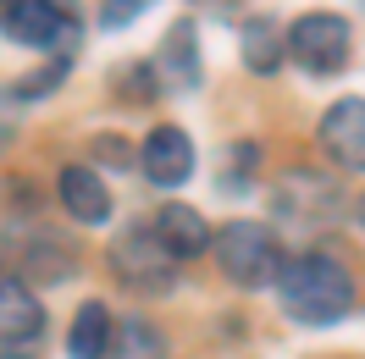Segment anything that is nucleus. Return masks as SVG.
Masks as SVG:
<instances>
[{"label":"nucleus","instance_id":"nucleus-1","mask_svg":"<svg viewBox=\"0 0 365 359\" xmlns=\"http://www.w3.org/2000/svg\"><path fill=\"white\" fill-rule=\"evenodd\" d=\"M277 304L299 326H338L354 310V271L327 249H304L277 276Z\"/></svg>","mask_w":365,"mask_h":359},{"label":"nucleus","instance_id":"nucleus-2","mask_svg":"<svg viewBox=\"0 0 365 359\" xmlns=\"http://www.w3.org/2000/svg\"><path fill=\"white\" fill-rule=\"evenodd\" d=\"M0 33L45 61H72L83 45V23L67 0H0Z\"/></svg>","mask_w":365,"mask_h":359},{"label":"nucleus","instance_id":"nucleus-3","mask_svg":"<svg viewBox=\"0 0 365 359\" xmlns=\"http://www.w3.org/2000/svg\"><path fill=\"white\" fill-rule=\"evenodd\" d=\"M210 254H216V266H222V276H227L232 288H250V293L255 288H277V276L288 266V254H282V244H277V232L266 222L216 227Z\"/></svg>","mask_w":365,"mask_h":359},{"label":"nucleus","instance_id":"nucleus-4","mask_svg":"<svg viewBox=\"0 0 365 359\" xmlns=\"http://www.w3.org/2000/svg\"><path fill=\"white\" fill-rule=\"evenodd\" d=\"M288 61L310 78H338L354 61V28L338 11H304L288 23Z\"/></svg>","mask_w":365,"mask_h":359},{"label":"nucleus","instance_id":"nucleus-5","mask_svg":"<svg viewBox=\"0 0 365 359\" xmlns=\"http://www.w3.org/2000/svg\"><path fill=\"white\" fill-rule=\"evenodd\" d=\"M106 260H111V271L128 282V288L138 293H166L172 282H178V254L155 238V227L150 222H133V227H122L111 238V249H106Z\"/></svg>","mask_w":365,"mask_h":359},{"label":"nucleus","instance_id":"nucleus-6","mask_svg":"<svg viewBox=\"0 0 365 359\" xmlns=\"http://www.w3.org/2000/svg\"><path fill=\"white\" fill-rule=\"evenodd\" d=\"M272 204H277V216H288V222H299V227H327L338 216L343 194L327 172L294 166V172H282V182H272Z\"/></svg>","mask_w":365,"mask_h":359},{"label":"nucleus","instance_id":"nucleus-7","mask_svg":"<svg viewBox=\"0 0 365 359\" xmlns=\"http://www.w3.org/2000/svg\"><path fill=\"white\" fill-rule=\"evenodd\" d=\"M138 172L155 182V188H182L194 177V138L182 133L178 122H160L144 133L138 144Z\"/></svg>","mask_w":365,"mask_h":359},{"label":"nucleus","instance_id":"nucleus-8","mask_svg":"<svg viewBox=\"0 0 365 359\" xmlns=\"http://www.w3.org/2000/svg\"><path fill=\"white\" fill-rule=\"evenodd\" d=\"M56 199L72 222L83 227H106L111 222V182L100 177V166H83V160H67L56 172Z\"/></svg>","mask_w":365,"mask_h":359},{"label":"nucleus","instance_id":"nucleus-9","mask_svg":"<svg viewBox=\"0 0 365 359\" xmlns=\"http://www.w3.org/2000/svg\"><path fill=\"white\" fill-rule=\"evenodd\" d=\"M321 150L338 160L343 172H365V100H332L327 111H321Z\"/></svg>","mask_w":365,"mask_h":359},{"label":"nucleus","instance_id":"nucleus-10","mask_svg":"<svg viewBox=\"0 0 365 359\" xmlns=\"http://www.w3.org/2000/svg\"><path fill=\"white\" fill-rule=\"evenodd\" d=\"M155 72H160V83L166 89H194L200 83V28H194V17H178V23L160 33V45H155Z\"/></svg>","mask_w":365,"mask_h":359},{"label":"nucleus","instance_id":"nucleus-11","mask_svg":"<svg viewBox=\"0 0 365 359\" xmlns=\"http://www.w3.org/2000/svg\"><path fill=\"white\" fill-rule=\"evenodd\" d=\"M39 332H45V304H39V293L28 288L23 276L0 271V343H6V348H23V343H34Z\"/></svg>","mask_w":365,"mask_h":359},{"label":"nucleus","instance_id":"nucleus-12","mask_svg":"<svg viewBox=\"0 0 365 359\" xmlns=\"http://www.w3.org/2000/svg\"><path fill=\"white\" fill-rule=\"evenodd\" d=\"M150 227H155V238L178 260H194V254H205L210 244H216V227L194 210V204H182V199H166V204H155V216H150Z\"/></svg>","mask_w":365,"mask_h":359},{"label":"nucleus","instance_id":"nucleus-13","mask_svg":"<svg viewBox=\"0 0 365 359\" xmlns=\"http://www.w3.org/2000/svg\"><path fill=\"white\" fill-rule=\"evenodd\" d=\"M238 56H244V67L255 78H277V72L288 67V28L277 23V17H244Z\"/></svg>","mask_w":365,"mask_h":359},{"label":"nucleus","instance_id":"nucleus-14","mask_svg":"<svg viewBox=\"0 0 365 359\" xmlns=\"http://www.w3.org/2000/svg\"><path fill=\"white\" fill-rule=\"evenodd\" d=\"M111 348H116L111 304H100V298L78 304V315H72V326H67V359H111Z\"/></svg>","mask_w":365,"mask_h":359},{"label":"nucleus","instance_id":"nucleus-15","mask_svg":"<svg viewBox=\"0 0 365 359\" xmlns=\"http://www.w3.org/2000/svg\"><path fill=\"white\" fill-rule=\"evenodd\" d=\"M111 359H172V354H166V337H160V326L150 315H122Z\"/></svg>","mask_w":365,"mask_h":359},{"label":"nucleus","instance_id":"nucleus-16","mask_svg":"<svg viewBox=\"0 0 365 359\" xmlns=\"http://www.w3.org/2000/svg\"><path fill=\"white\" fill-rule=\"evenodd\" d=\"M111 94L122 100V105H150V100L166 94V83H160L155 61H128V67L111 72Z\"/></svg>","mask_w":365,"mask_h":359},{"label":"nucleus","instance_id":"nucleus-17","mask_svg":"<svg viewBox=\"0 0 365 359\" xmlns=\"http://www.w3.org/2000/svg\"><path fill=\"white\" fill-rule=\"evenodd\" d=\"M67 67H72V61H45V67H34L28 78H17V83H11L6 94H11V100H23V105H28V100H45V94H56V89H61Z\"/></svg>","mask_w":365,"mask_h":359},{"label":"nucleus","instance_id":"nucleus-18","mask_svg":"<svg viewBox=\"0 0 365 359\" xmlns=\"http://www.w3.org/2000/svg\"><path fill=\"white\" fill-rule=\"evenodd\" d=\"M150 6H155V0H94V23L100 28H128V23H138V17H144V11H150Z\"/></svg>","mask_w":365,"mask_h":359},{"label":"nucleus","instance_id":"nucleus-19","mask_svg":"<svg viewBox=\"0 0 365 359\" xmlns=\"http://www.w3.org/2000/svg\"><path fill=\"white\" fill-rule=\"evenodd\" d=\"M89 150H94L100 160H111V166H138V150H128V144H122V133H100Z\"/></svg>","mask_w":365,"mask_h":359},{"label":"nucleus","instance_id":"nucleus-20","mask_svg":"<svg viewBox=\"0 0 365 359\" xmlns=\"http://www.w3.org/2000/svg\"><path fill=\"white\" fill-rule=\"evenodd\" d=\"M354 227H360V232H365V194H360V199H354Z\"/></svg>","mask_w":365,"mask_h":359},{"label":"nucleus","instance_id":"nucleus-21","mask_svg":"<svg viewBox=\"0 0 365 359\" xmlns=\"http://www.w3.org/2000/svg\"><path fill=\"white\" fill-rule=\"evenodd\" d=\"M360 6H365V0H360Z\"/></svg>","mask_w":365,"mask_h":359}]
</instances>
